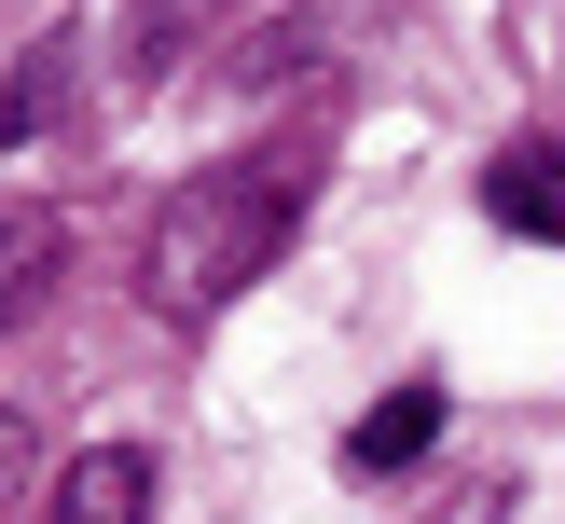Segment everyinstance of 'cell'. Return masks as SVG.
<instances>
[{
	"mask_svg": "<svg viewBox=\"0 0 565 524\" xmlns=\"http://www.w3.org/2000/svg\"><path fill=\"white\" fill-rule=\"evenodd\" d=\"M42 524H152V456H138V441L70 456V469H55V496H42Z\"/></svg>",
	"mask_w": 565,
	"mask_h": 524,
	"instance_id": "obj_2",
	"label": "cell"
},
{
	"mask_svg": "<svg viewBox=\"0 0 565 524\" xmlns=\"http://www.w3.org/2000/svg\"><path fill=\"white\" fill-rule=\"evenodd\" d=\"M290 235H303V165H263V152L193 165V180L152 207L138 290H152L166 331H207V318H235V303L276 276V248H290Z\"/></svg>",
	"mask_w": 565,
	"mask_h": 524,
	"instance_id": "obj_1",
	"label": "cell"
},
{
	"mask_svg": "<svg viewBox=\"0 0 565 524\" xmlns=\"http://www.w3.org/2000/svg\"><path fill=\"white\" fill-rule=\"evenodd\" d=\"M428 441H441V386H401V400H373V414L345 428V469H373V483H386V469H414Z\"/></svg>",
	"mask_w": 565,
	"mask_h": 524,
	"instance_id": "obj_4",
	"label": "cell"
},
{
	"mask_svg": "<svg viewBox=\"0 0 565 524\" xmlns=\"http://www.w3.org/2000/svg\"><path fill=\"white\" fill-rule=\"evenodd\" d=\"M42 110H55V42L14 55V152H42Z\"/></svg>",
	"mask_w": 565,
	"mask_h": 524,
	"instance_id": "obj_5",
	"label": "cell"
},
{
	"mask_svg": "<svg viewBox=\"0 0 565 524\" xmlns=\"http://www.w3.org/2000/svg\"><path fill=\"white\" fill-rule=\"evenodd\" d=\"M483 221H497V235L565 248V138H524V152H497V165H483Z\"/></svg>",
	"mask_w": 565,
	"mask_h": 524,
	"instance_id": "obj_3",
	"label": "cell"
}]
</instances>
